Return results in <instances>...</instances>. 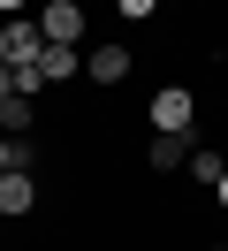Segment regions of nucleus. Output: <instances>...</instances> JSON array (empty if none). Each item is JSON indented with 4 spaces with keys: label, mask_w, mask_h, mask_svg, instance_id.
<instances>
[{
    "label": "nucleus",
    "mask_w": 228,
    "mask_h": 251,
    "mask_svg": "<svg viewBox=\"0 0 228 251\" xmlns=\"http://www.w3.org/2000/svg\"><path fill=\"white\" fill-rule=\"evenodd\" d=\"M38 53H46L38 16H8V23H0V61H8V69H30Z\"/></svg>",
    "instance_id": "1"
},
{
    "label": "nucleus",
    "mask_w": 228,
    "mask_h": 251,
    "mask_svg": "<svg viewBox=\"0 0 228 251\" xmlns=\"http://www.w3.org/2000/svg\"><path fill=\"white\" fill-rule=\"evenodd\" d=\"M190 114H198V99L182 92V84L152 92V129H160V137H182V129H190Z\"/></svg>",
    "instance_id": "2"
},
{
    "label": "nucleus",
    "mask_w": 228,
    "mask_h": 251,
    "mask_svg": "<svg viewBox=\"0 0 228 251\" xmlns=\"http://www.w3.org/2000/svg\"><path fill=\"white\" fill-rule=\"evenodd\" d=\"M38 31H46V46H84V8L53 0V8H38Z\"/></svg>",
    "instance_id": "3"
},
{
    "label": "nucleus",
    "mask_w": 228,
    "mask_h": 251,
    "mask_svg": "<svg viewBox=\"0 0 228 251\" xmlns=\"http://www.w3.org/2000/svg\"><path fill=\"white\" fill-rule=\"evenodd\" d=\"M84 76L91 84H129V53H122V46H91L84 53Z\"/></svg>",
    "instance_id": "4"
},
{
    "label": "nucleus",
    "mask_w": 228,
    "mask_h": 251,
    "mask_svg": "<svg viewBox=\"0 0 228 251\" xmlns=\"http://www.w3.org/2000/svg\"><path fill=\"white\" fill-rule=\"evenodd\" d=\"M30 69H38L46 84H69V76H84V53H76V46H46Z\"/></svg>",
    "instance_id": "5"
},
{
    "label": "nucleus",
    "mask_w": 228,
    "mask_h": 251,
    "mask_svg": "<svg viewBox=\"0 0 228 251\" xmlns=\"http://www.w3.org/2000/svg\"><path fill=\"white\" fill-rule=\"evenodd\" d=\"M30 205H38L30 175H23V168H8V175H0V213H30Z\"/></svg>",
    "instance_id": "6"
},
{
    "label": "nucleus",
    "mask_w": 228,
    "mask_h": 251,
    "mask_svg": "<svg viewBox=\"0 0 228 251\" xmlns=\"http://www.w3.org/2000/svg\"><path fill=\"white\" fill-rule=\"evenodd\" d=\"M152 168H190V129L182 137H152Z\"/></svg>",
    "instance_id": "7"
},
{
    "label": "nucleus",
    "mask_w": 228,
    "mask_h": 251,
    "mask_svg": "<svg viewBox=\"0 0 228 251\" xmlns=\"http://www.w3.org/2000/svg\"><path fill=\"white\" fill-rule=\"evenodd\" d=\"M0 129H30V99H23V92L0 99Z\"/></svg>",
    "instance_id": "8"
},
{
    "label": "nucleus",
    "mask_w": 228,
    "mask_h": 251,
    "mask_svg": "<svg viewBox=\"0 0 228 251\" xmlns=\"http://www.w3.org/2000/svg\"><path fill=\"white\" fill-rule=\"evenodd\" d=\"M190 175H198V183H221L228 160H221V152H190Z\"/></svg>",
    "instance_id": "9"
},
{
    "label": "nucleus",
    "mask_w": 228,
    "mask_h": 251,
    "mask_svg": "<svg viewBox=\"0 0 228 251\" xmlns=\"http://www.w3.org/2000/svg\"><path fill=\"white\" fill-rule=\"evenodd\" d=\"M8 168H30V145L23 137H0V175H8Z\"/></svg>",
    "instance_id": "10"
},
{
    "label": "nucleus",
    "mask_w": 228,
    "mask_h": 251,
    "mask_svg": "<svg viewBox=\"0 0 228 251\" xmlns=\"http://www.w3.org/2000/svg\"><path fill=\"white\" fill-rule=\"evenodd\" d=\"M122 16H152V8H160V0H114Z\"/></svg>",
    "instance_id": "11"
},
{
    "label": "nucleus",
    "mask_w": 228,
    "mask_h": 251,
    "mask_svg": "<svg viewBox=\"0 0 228 251\" xmlns=\"http://www.w3.org/2000/svg\"><path fill=\"white\" fill-rule=\"evenodd\" d=\"M8 92H15V69H8V61H0V99H8Z\"/></svg>",
    "instance_id": "12"
},
{
    "label": "nucleus",
    "mask_w": 228,
    "mask_h": 251,
    "mask_svg": "<svg viewBox=\"0 0 228 251\" xmlns=\"http://www.w3.org/2000/svg\"><path fill=\"white\" fill-rule=\"evenodd\" d=\"M15 8H30V0H0V23H8V16H15Z\"/></svg>",
    "instance_id": "13"
},
{
    "label": "nucleus",
    "mask_w": 228,
    "mask_h": 251,
    "mask_svg": "<svg viewBox=\"0 0 228 251\" xmlns=\"http://www.w3.org/2000/svg\"><path fill=\"white\" fill-rule=\"evenodd\" d=\"M213 190H221V205H228V175H221V183H213Z\"/></svg>",
    "instance_id": "14"
},
{
    "label": "nucleus",
    "mask_w": 228,
    "mask_h": 251,
    "mask_svg": "<svg viewBox=\"0 0 228 251\" xmlns=\"http://www.w3.org/2000/svg\"><path fill=\"white\" fill-rule=\"evenodd\" d=\"M38 8H53V0H38Z\"/></svg>",
    "instance_id": "15"
}]
</instances>
